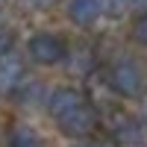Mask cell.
<instances>
[{"label":"cell","mask_w":147,"mask_h":147,"mask_svg":"<svg viewBox=\"0 0 147 147\" xmlns=\"http://www.w3.org/2000/svg\"><path fill=\"white\" fill-rule=\"evenodd\" d=\"M109 136L115 138L118 147L147 144V121L136 115H115V121L109 124Z\"/></svg>","instance_id":"obj_4"},{"label":"cell","mask_w":147,"mask_h":147,"mask_svg":"<svg viewBox=\"0 0 147 147\" xmlns=\"http://www.w3.org/2000/svg\"><path fill=\"white\" fill-rule=\"evenodd\" d=\"M129 38L138 47H147V12H138L136 15V21H132V27H129Z\"/></svg>","instance_id":"obj_11"},{"label":"cell","mask_w":147,"mask_h":147,"mask_svg":"<svg viewBox=\"0 0 147 147\" xmlns=\"http://www.w3.org/2000/svg\"><path fill=\"white\" fill-rule=\"evenodd\" d=\"M27 3H30L32 9H38V12H47V9L59 6V3H62V0H27Z\"/></svg>","instance_id":"obj_14"},{"label":"cell","mask_w":147,"mask_h":147,"mask_svg":"<svg viewBox=\"0 0 147 147\" xmlns=\"http://www.w3.org/2000/svg\"><path fill=\"white\" fill-rule=\"evenodd\" d=\"M24 80H27V59H21L15 50L3 53L0 56V91L15 94Z\"/></svg>","instance_id":"obj_6"},{"label":"cell","mask_w":147,"mask_h":147,"mask_svg":"<svg viewBox=\"0 0 147 147\" xmlns=\"http://www.w3.org/2000/svg\"><path fill=\"white\" fill-rule=\"evenodd\" d=\"M53 121H56V127H59V132H62L65 138L80 141V138H91L97 132V127H100V112H97V106L91 100H82L74 109H68L65 115L53 118Z\"/></svg>","instance_id":"obj_3"},{"label":"cell","mask_w":147,"mask_h":147,"mask_svg":"<svg viewBox=\"0 0 147 147\" xmlns=\"http://www.w3.org/2000/svg\"><path fill=\"white\" fill-rule=\"evenodd\" d=\"M68 59H71V71H74V74H80V77L91 74L94 65H97V53L91 50V47H85V44H80L77 50H71Z\"/></svg>","instance_id":"obj_10"},{"label":"cell","mask_w":147,"mask_h":147,"mask_svg":"<svg viewBox=\"0 0 147 147\" xmlns=\"http://www.w3.org/2000/svg\"><path fill=\"white\" fill-rule=\"evenodd\" d=\"M106 85L121 100H138V97H144L147 77L132 56H115L106 68Z\"/></svg>","instance_id":"obj_1"},{"label":"cell","mask_w":147,"mask_h":147,"mask_svg":"<svg viewBox=\"0 0 147 147\" xmlns=\"http://www.w3.org/2000/svg\"><path fill=\"white\" fill-rule=\"evenodd\" d=\"M27 56H30L32 65L56 68V65L68 62L71 44L65 41V35L56 32V30H38V32H32L30 41H27Z\"/></svg>","instance_id":"obj_2"},{"label":"cell","mask_w":147,"mask_h":147,"mask_svg":"<svg viewBox=\"0 0 147 147\" xmlns=\"http://www.w3.org/2000/svg\"><path fill=\"white\" fill-rule=\"evenodd\" d=\"M77 147H118V144H115L112 136H109V138H94V136H91V138H80Z\"/></svg>","instance_id":"obj_13"},{"label":"cell","mask_w":147,"mask_h":147,"mask_svg":"<svg viewBox=\"0 0 147 147\" xmlns=\"http://www.w3.org/2000/svg\"><path fill=\"white\" fill-rule=\"evenodd\" d=\"M82 100H88L82 88H77V85H56V88H50L47 97H44V112L50 118H59V115H65L68 109H74Z\"/></svg>","instance_id":"obj_5"},{"label":"cell","mask_w":147,"mask_h":147,"mask_svg":"<svg viewBox=\"0 0 147 147\" xmlns=\"http://www.w3.org/2000/svg\"><path fill=\"white\" fill-rule=\"evenodd\" d=\"M103 18V0H68V21L74 27H91Z\"/></svg>","instance_id":"obj_7"},{"label":"cell","mask_w":147,"mask_h":147,"mask_svg":"<svg viewBox=\"0 0 147 147\" xmlns=\"http://www.w3.org/2000/svg\"><path fill=\"white\" fill-rule=\"evenodd\" d=\"M129 12H147V0H127Z\"/></svg>","instance_id":"obj_15"},{"label":"cell","mask_w":147,"mask_h":147,"mask_svg":"<svg viewBox=\"0 0 147 147\" xmlns=\"http://www.w3.org/2000/svg\"><path fill=\"white\" fill-rule=\"evenodd\" d=\"M12 47H15V30H12L6 21H0V56L9 53Z\"/></svg>","instance_id":"obj_12"},{"label":"cell","mask_w":147,"mask_h":147,"mask_svg":"<svg viewBox=\"0 0 147 147\" xmlns=\"http://www.w3.org/2000/svg\"><path fill=\"white\" fill-rule=\"evenodd\" d=\"M6 147H44V136L32 124H15L6 132Z\"/></svg>","instance_id":"obj_8"},{"label":"cell","mask_w":147,"mask_h":147,"mask_svg":"<svg viewBox=\"0 0 147 147\" xmlns=\"http://www.w3.org/2000/svg\"><path fill=\"white\" fill-rule=\"evenodd\" d=\"M15 100L24 106V109H30V103H41L44 106V97H47V91H44V85H41V80H32V77H27L21 82V88L12 94Z\"/></svg>","instance_id":"obj_9"},{"label":"cell","mask_w":147,"mask_h":147,"mask_svg":"<svg viewBox=\"0 0 147 147\" xmlns=\"http://www.w3.org/2000/svg\"><path fill=\"white\" fill-rule=\"evenodd\" d=\"M136 147H147V144H136Z\"/></svg>","instance_id":"obj_16"}]
</instances>
